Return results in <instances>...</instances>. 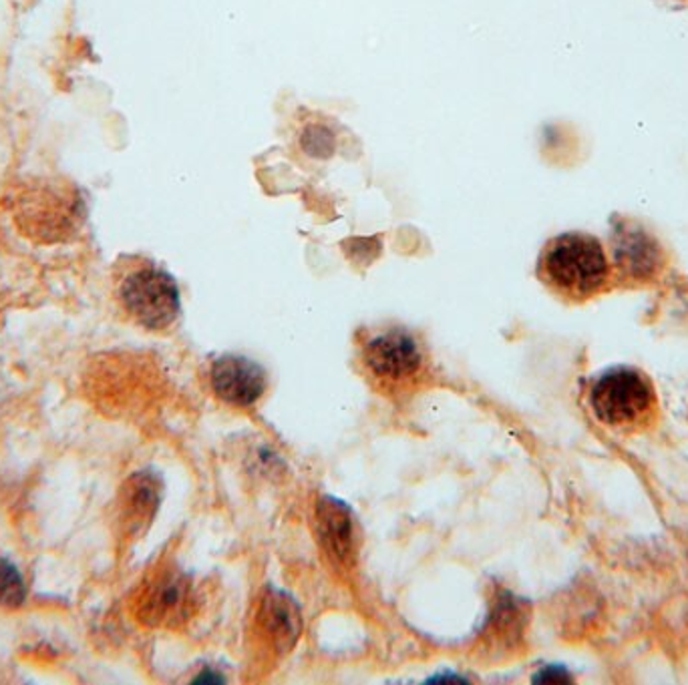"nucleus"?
<instances>
[{
	"label": "nucleus",
	"instance_id": "f257e3e1",
	"mask_svg": "<svg viewBox=\"0 0 688 685\" xmlns=\"http://www.w3.org/2000/svg\"><path fill=\"white\" fill-rule=\"evenodd\" d=\"M537 276L554 294L580 302L607 286L610 264L594 235L561 233L544 245L537 259Z\"/></svg>",
	"mask_w": 688,
	"mask_h": 685
},
{
	"label": "nucleus",
	"instance_id": "f03ea898",
	"mask_svg": "<svg viewBox=\"0 0 688 685\" xmlns=\"http://www.w3.org/2000/svg\"><path fill=\"white\" fill-rule=\"evenodd\" d=\"M359 358L362 371L381 388H398L413 383L427 366L419 338L403 325L362 332Z\"/></svg>",
	"mask_w": 688,
	"mask_h": 685
},
{
	"label": "nucleus",
	"instance_id": "7ed1b4c3",
	"mask_svg": "<svg viewBox=\"0 0 688 685\" xmlns=\"http://www.w3.org/2000/svg\"><path fill=\"white\" fill-rule=\"evenodd\" d=\"M119 302L135 324L150 332L172 330L182 316L175 279L150 262L133 267L119 284Z\"/></svg>",
	"mask_w": 688,
	"mask_h": 685
},
{
	"label": "nucleus",
	"instance_id": "20e7f679",
	"mask_svg": "<svg viewBox=\"0 0 688 685\" xmlns=\"http://www.w3.org/2000/svg\"><path fill=\"white\" fill-rule=\"evenodd\" d=\"M590 405L602 424L612 429L634 427L653 410V386L638 371L612 368L596 380Z\"/></svg>",
	"mask_w": 688,
	"mask_h": 685
},
{
	"label": "nucleus",
	"instance_id": "39448f33",
	"mask_svg": "<svg viewBox=\"0 0 688 685\" xmlns=\"http://www.w3.org/2000/svg\"><path fill=\"white\" fill-rule=\"evenodd\" d=\"M194 611V587L175 565L155 571L135 597V616L148 628H177Z\"/></svg>",
	"mask_w": 688,
	"mask_h": 685
},
{
	"label": "nucleus",
	"instance_id": "423d86ee",
	"mask_svg": "<svg viewBox=\"0 0 688 685\" xmlns=\"http://www.w3.org/2000/svg\"><path fill=\"white\" fill-rule=\"evenodd\" d=\"M83 216V201L75 189L67 186L41 184L21 194L19 213L24 230L45 237L65 235L77 225Z\"/></svg>",
	"mask_w": 688,
	"mask_h": 685
},
{
	"label": "nucleus",
	"instance_id": "0eeeda50",
	"mask_svg": "<svg viewBox=\"0 0 688 685\" xmlns=\"http://www.w3.org/2000/svg\"><path fill=\"white\" fill-rule=\"evenodd\" d=\"M210 384L214 395L226 405L245 408L256 405L266 393V371L245 356H220L211 362Z\"/></svg>",
	"mask_w": 688,
	"mask_h": 685
},
{
	"label": "nucleus",
	"instance_id": "6e6552de",
	"mask_svg": "<svg viewBox=\"0 0 688 685\" xmlns=\"http://www.w3.org/2000/svg\"><path fill=\"white\" fill-rule=\"evenodd\" d=\"M162 502V480L152 471L129 476L119 493V517L125 533H143Z\"/></svg>",
	"mask_w": 688,
	"mask_h": 685
},
{
	"label": "nucleus",
	"instance_id": "1a4fd4ad",
	"mask_svg": "<svg viewBox=\"0 0 688 685\" xmlns=\"http://www.w3.org/2000/svg\"><path fill=\"white\" fill-rule=\"evenodd\" d=\"M258 628L262 629L264 638L269 639L274 650L286 653L301 638L303 619L298 614V607L288 595L270 589L260 604Z\"/></svg>",
	"mask_w": 688,
	"mask_h": 685
},
{
	"label": "nucleus",
	"instance_id": "9d476101",
	"mask_svg": "<svg viewBox=\"0 0 688 685\" xmlns=\"http://www.w3.org/2000/svg\"><path fill=\"white\" fill-rule=\"evenodd\" d=\"M318 534L332 557L347 563L354 553V524L349 509L337 499L318 502Z\"/></svg>",
	"mask_w": 688,
	"mask_h": 685
},
{
	"label": "nucleus",
	"instance_id": "9b49d317",
	"mask_svg": "<svg viewBox=\"0 0 688 685\" xmlns=\"http://www.w3.org/2000/svg\"><path fill=\"white\" fill-rule=\"evenodd\" d=\"M616 257L620 266L629 269L636 276H644L656 266V247L644 233H622V240L616 245Z\"/></svg>",
	"mask_w": 688,
	"mask_h": 685
},
{
	"label": "nucleus",
	"instance_id": "f8f14e48",
	"mask_svg": "<svg viewBox=\"0 0 688 685\" xmlns=\"http://www.w3.org/2000/svg\"><path fill=\"white\" fill-rule=\"evenodd\" d=\"M26 599L23 575L11 561L0 559V607L19 609Z\"/></svg>",
	"mask_w": 688,
	"mask_h": 685
},
{
	"label": "nucleus",
	"instance_id": "ddd939ff",
	"mask_svg": "<svg viewBox=\"0 0 688 685\" xmlns=\"http://www.w3.org/2000/svg\"><path fill=\"white\" fill-rule=\"evenodd\" d=\"M568 675L564 674L561 670H548L544 674L536 677V682H566Z\"/></svg>",
	"mask_w": 688,
	"mask_h": 685
}]
</instances>
